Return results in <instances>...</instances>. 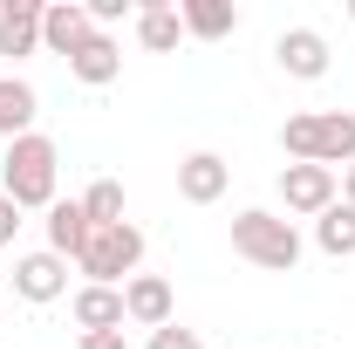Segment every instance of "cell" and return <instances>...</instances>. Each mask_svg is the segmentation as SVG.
I'll use <instances>...</instances> for the list:
<instances>
[{"label":"cell","mask_w":355,"mask_h":349,"mask_svg":"<svg viewBox=\"0 0 355 349\" xmlns=\"http://www.w3.org/2000/svg\"><path fill=\"white\" fill-rule=\"evenodd\" d=\"M0 55H42V0H0Z\"/></svg>","instance_id":"cell-12"},{"label":"cell","mask_w":355,"mask_h":349,"mask_svg":"<svg viewBox=\"0 0 355 349\" xmlns=\"http://www.w3.org/2000/svg\"><path fill=\"white\" fill-rule=\"evenodd\" d=\"M335 192H342V178L328 172V165H287L280 172V206L294 219H321L335 206Z\"/></svg>","instance_id":"cell-5"},{"label":"cell","mask_w":355,"mask_h":349,"mask_svg":"<svg viewBox=\"0 0 355 349\" xmlns=\"http://www.w3.org/2000/svg\"><path fill=\"white\" fill-rule=\"evenodd\" d=\"M89 35H96V21H89L83 0H55V7H42V48H48V55H62V62H69Z\"/></svg>","instance_id":"cell-10"},{"label":"cell","mask_w":355,"mask_h":349,"mask_svg":"<svg viewBox=\"0 0 355 349\" xmlns=\"http://www.w3.org/2000/svg\"><path fill=\"white\" fill-rule=\"evenodd\" d=\"M314 247L335 254V261H349V254H355V206H349V199H335L328 213L314 219Z\"/></svg>","instance_id":"cell-18"},{"label":"cell","mask_w":355,"mask_h":349,"mask_svg":"<svg viewBox=\"0 0 355 349\" xmlns=\"http://www.w3.org/2000/svg\"><path fill=\"white\" fill-rule=\"evenodd\" d=\"M69 76H76V83H89V89L116 83V76H123V42L96 28V35H89V42L76 48V55H69Z\"/></svg>","instance_id":"cell-11"},{"label":"cell","mask_w":355,"mask_h":349,"mask_svg":"<svg viewBox=\"0 0 355 349\" xmlns=\"http://www.w3.org/2000/svg\"><path fill=\"white\" fill-rule=\"evenodd\" d=\"M89 233H96V226H89L83 199H55V206H48V254L76 261V254L89 247Z\"/></svg>","instance_id":"cell-14"},{"label":"cell","mask_w":355,"mask_h":349,"mask_svg":"<svg viewBox=\"0 0 355 349\" xmlns=\"http://www.w3.org/2000/svg\"><path fill=\"white\" fill-rule=\"evenodd\" d=\"M35 110H42V96L21 83V76H0V137L14 144V137L35 131Z\"/></svg>","instance_id":"cell-17"},{"label":"cell","mask_w":355,"mask_h":349,"mask_svg":"<svg viewBox=\"0 0 355 349\" xmlns=\"http://www.w3.org/2000/svg\"><path fill=\"white\" fill-rule=\"evenodd\" d=\"M55 178H62V151H55V137L28 131L7 144V158H0V192L21 206V213H35V206H55Z\"/></svg>","instance_id":"cell-1"},{"label":"cell","mask_w":355,"mask_h":349,"mask_svg":"<svg viewBox=\"0 0 355 349\" xmlns=\"http://www.w3.org/2000/svg\"><path fill=\"white\" fill-rule=\"evenodd\" d=\"M280 151L294 158V165H355V117L349 110H301V117H287L280 124Z\"/></svg>","instance_id":"cell-2"},{"label":"cell","mask_w":355,"mask_h":349,"mask_svg":"<svg viewBox=\"0 0 355 349\" xmlns=\"http://www.w3.org/2000/svg\"><path fill=\"white\" fill-rule=\"evenodd\" d=\"M83 7H89V21H96L103 35H110V28H116L123 14H130V0H83Z\"/></svg>","instance_id":"cell-21"},{"label":"cell","mask_w":355,"mask_h":349,"mask_svg":"<svg viewBox=\"0 0 355 349\" xmlns=\"http://www.w3.org/2000/svg\"><path fill=\"white\" fill-rule=\"evenodd\" d=\"M225 185H232V165H225L219 151H191V158L178 165V192H184V206H219Z\"/></svg>","instance_id":"cell-9"},{"label":"cell","mask_w":355,"mask_h":349,"mask_svg":"<svg viewBox=\"0 0 355 349\" xmlns=\"http://www.w3.org/2000/svg\"><path fill=\"white\" fill-rule=\"evenodd\" d=\"M178 21H184V35H198V42L239 35V7H232V0H178Z\"/></svg>","instance_id":"cell-16"},{"label":"cell","mask_w":355,"mask_h":349,"mask_svg":"<svg viewBox=\"0 0 355 349\" xmlns=\"http://www.w3.org/2000/svg\"><path fill=\"white\" fill-rule=\"evenodd\" d=\"M83 349H123V329H110V336H83Z\"/></svg>","instance_id":"cell-23"},{"label":"cell","mask_w":355,"mask_h":349,"mask_svg":"<svg viewBox=\"0 0 355 349\" xmlns=\"http://www.w3.org/2000/svg\"><path fill=\"white\" fill-rule=\"evenodd\" d=\"M123 322H137V329H164V322H178V295L164 274H130L123 281Z\"/></svg>","instance_id":"cell-6"},{"label":"cell","mask_w":355,"mask_h":349,"mask_svg":"<svg viewBox=\"0 0 355 349\" xmlns=\"http://www.w3.org/2000/svg\"><path fill=\"white\" fill-rule=\"evenodd\" d=\"M14 233H21V206L0 192V247H14Z\"/></svg>","instance_id":"cell-22"},{"label":"cell","mask_w":355,"mask_h":349,"mask_svg":"<svg viewBox=\"0 0 355 349\" xmlns=\"http://www.w3.org/2000/svg\"><path fill=\"white\" fill-rule=\"evenodd\" d=\"M137 42L150 55H171L184 42V21H178V0H137Z\"/></svg>","instance_id":"cell-15"},{"label":"cell","mask_w":355,"mask_h":349,"mask_svg":"<svg viewBox=\"0 0 355 349\" xmlns=\"http://www.w3.org/2000/svg\"><path fill=\"white\" fill-rule=\"evenodd\" d=\"M137 261H144V226H96L89 233V247L76 254V267L89 274V288H123L137 274Z\"/></svg>","instance_id":"cell-4"},{"label":"cell","mask_w":355,"mask_h":349,"mask_svg":"<svg viewBox=\"0 0 355 349\" xmlns=\"http://www.w3.org/2000/svg\"><path fill=\"white\" fill-rule=\"evenodd\" d=\"M342 199H349V206H355V165H349V172H342Z\"/></svg>","instance_id":"cell-24"},{"label":"cell","mask_w":355,"mask_h":349,"mask_svg":"<svg viewBox=\"0 0 355 349\" xmlns=\"http://www.w3.org/2000/svg\"><path fill=\"white\" fill-rule=\"evenodd\" d=\"M76 329H83V336H110V329H123V288H76Z\"/></svg>","instance_id":"cell-13"},{"label":"cell","mask_w":355,"mask_h":349,"mask_svg":"<svg viewBox=\"0 0 355 349\" xmlns=\"http://www.w3.org/2000/svg\"><path fill=\"white\" fill-rule=\"evenodd\" d=\"M150 349H205V343H198V329H178V322H164V329H150Z\"/></svg>","instance_id":"cell-20"},{"label":"cell","mask_w":355,"mask_h":349,"mask_svg":"<svg viewBox=\"0 0 355 349\" xmlns=\"http://www.w3.org/2000/svg\"><path fill=\"white\" fill-rule=\"evenodd\" d=\"M83 213H89V226H123V185L116 178H96L83 192Z\"/></svg>","instance_id":"cell-19"},{"label":"cell","mask_w":355,"mask_h":349,"mask_svg":"<svg viewBox=\"0 0 355 349\" xmlns=\"http://www.w3.org/2000/svg\"><path fill=\"white\" fill-rule=\"evenodd\" d=\"M273 62H280L294 83H321V76H328V35H321V28H287V35L273 42Z\"/></svg>","instance_id":"cell-7"},{"label":"cell","mask_w":355,"mask_h":349,"mask_svg":"<svg viewBox=\"0 0 355 349\" xmlns=\"http://www.w3.org/2000/svg\"><path fill=\"white\" fill-rule=\"evenodd\" d=\"M14 295H21V302H62V295H69V261H62V254H21V261H14Z\"/></svg>","instance_id":"cell-8"},{"label":"cell","mask_w":355,"mask_h":349,"mask_svg":"<svg viewBox=\"0 0 355 349\" xmlns=\"http://www.w3.org/2000/svg\"><path fill=\"white\" fill-rule=\"evenodd\" d=\"M232 254L266 267V274H294V267H301V233H294V219L246 206V213L232 219Z\"/></svg>","instance_id":"cell-3"},{"label":"cell","mask_w":355,"mask_h":349,"mask_svg":"<svg viewBox=\"0 0 355 349\" xmlns=\"http://www.w3.org/2000/svg\"><path fill=\"white\" fill-rule=\"evenodd\" d=\"M349 21H355V0H349Z\"/></svg>","instance_id":"cell-25"}]
</instances>
